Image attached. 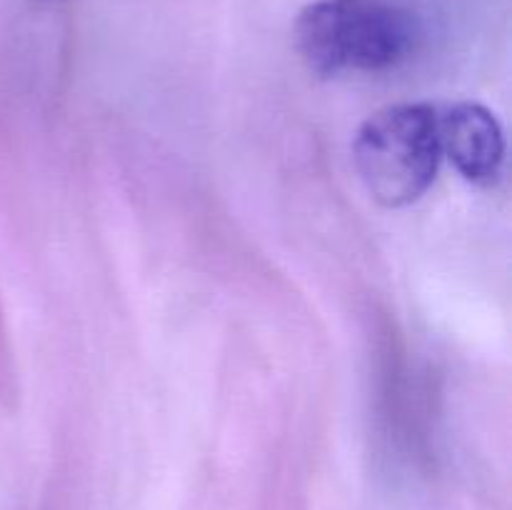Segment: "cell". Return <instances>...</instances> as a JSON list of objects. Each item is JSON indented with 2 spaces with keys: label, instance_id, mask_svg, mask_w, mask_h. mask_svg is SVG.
Listing matches in <instances>:
<instances>
[{
  "label": "cell",
  "instance_id": "6da1fadb",
  "mask_svg": "<svg viewBox=\"0 0 512 510\" xmlns=\"http://www.w3.org/2000/svg\"><path fill=\"white\" fill-rule=\"evenodd\" d=\"M298 50L313 73H378L418 43V20L393 0H315L295 20Z\"/></svg>",
  "mask_w": 512,
  "mask_h": 510
},
{
  "label": "cell",
  "instance_id": "3957f363",
  "mask_svg": "<svg viewBox=\"0 0 512 510\" xmlns=\"http://www.w3.org/2000/svg\"><path fill=\"white\" fill-rule=\"evenodd\" d=\"M440 153L448 155L463 178L488 185L498 180L505 160V138L498 118L480 103H455L438 113Z\"/></svg>",
  "mask_w": 512,
  "mask_h": 510
},
{
  "label": "cell",
  "instance_id": "7a4b0ae2",
  "mask_svg": "<svg viewBox=\"0 0 512 510\" xmlns=\"http://www.w3.org/2000/svg\"><path fill=\"white\" fill-rule=\"evenodd\" d=\"M355 168L368 193L385 208H403L433 185L440 153L438 110L403 103L378 110L360 125L353 143Z\"/></svg>",
  "mask_w": 512,
  "mask_h": 510
}]
</instances>
